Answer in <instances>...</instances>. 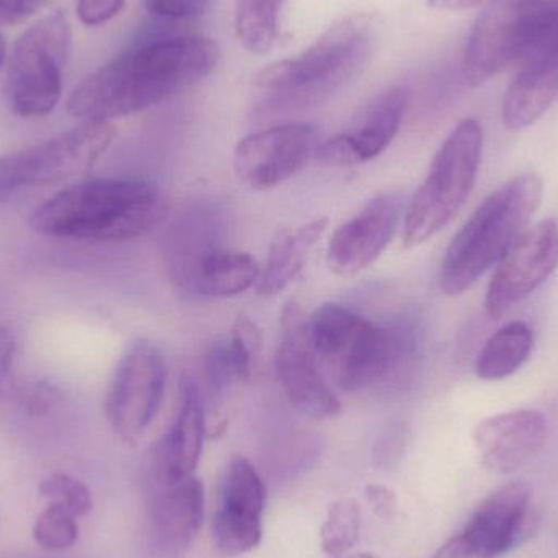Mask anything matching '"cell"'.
I'll return each instance as SVG.
<instances>
[{"label":"cell","instance_id":"obj_1","mask_svg":"<svg viewBox=\"0 0 558 558\" xmlns=\"http://www.w3.org/2000/svg\"><path fill=\"white\" fill-rule=\"evenodd\" d=\"M219 61L218 43L206 36L143 43L82 81L69 97V114L81 121H113L140 113L198 84Z\"/></svg>","mask_w":558,"mask_h":558},{"label":"cell","instance_id":"obj_2","mask_svg":"<svg viewBox=\"0 0 558 558\" xmlns=\"http://www.w3.org/2000/svg\"><path fill=\"white\" fill-rule=\"evenodd\" d=\"M170 211L169 196L149 183L88 179L46 199L29 222L49 238L124 242L156 231Z\"/></svg>","mask_w":558,"mask_h":558},{"label":"cell","instance_id":"obj_3","mask_svg":"<svg viewBox=\"0 0 558 558\" xmlns=\"http://www.w3.org/2000/svg\"><path fill=\"white\" fill-rule=\"evenodd\" d=\"M311 340L328 380L344 392L383 384L418 350L413 325H380L341 304L320 305L308 317Z\"/></svg>","mask_w":558,"mask_h":558},{"label":"cell","instance_id":"obj_4","mask_svg":"<svg viewBox=\"0 0 558 558\" xmlns=\"http://www.w3.org/2000/svg\"><path fill=\"white\" fill-rule=\"evenodd\" d=\"M369 16L350 15L318 36L307 49L265 68L255 85L267 95V111H294L327 101L366 68L373 51Z\"/></svg>","mask_w":558,"mask_h":558},{"label":"cell","instance_id":"obj_5","mask_svg":"<svg viewBox=\"0 0 558 558\" xmlns=\"http://www.w3.org/2000/svg\"><path fill=\"white\" fill-rule=\"evenodd\" d=\"M543 195V180L536 173H521L492 192L449 244L439 271L441 291L446 295L464 294L500 264L530 228Z\"/></svg>","mask_w":558,"mask_h":558},{"label":"cell","instance_id":"obj_6","mask_svg":"<svg viewBox=\"0 0 558 558\" xmlns=\"http://www.w3.org/2000/svg\"><path fill=\"white\" fill-rule=\"evenodd\" d=\"M558 46V0H492L478 15L462 59L472 87Z\"/></svg>","mask_w":558,"mask_h":558},{"label":"cell","instance_id":"obj_7","mask_svg":"<svg viewBox=\"0 0 558 558\" xmlns=\"http://www.w3.org/2000/svg\"><path fill=\"white\" fill-rule=\"evenodd\" d=\"M482 149L481 123L474 118L459 121L403 213L402 241L407 248L418 247L435 238L461 211L477 180Z\"/></svg>","mask_w":558,"mask_h":558},{"label":"cell","instance_id":"obj_8","mask_svg":"<svg viewBox=\"0 0 558 558\" xmlns=\"http://www.w3.org/2000/svg\"><path fill=\"white\" fill-rule=\"evenodd\" d=\"M72 45L64 10L51 13L22 33L7 59V100L22 118L52 113L62 97V72Z\"/></svg>","mask_w":558,"mask_h":558},{"label":"cell","instance_id":"obj_9","mask_svg":"<svg viewBox=\"0 0 558 558\" xmlns=\"http://www.w3.org/2000/svg\"><path fill=\"white\" fill-rule=\"evenodd\" d=\"M117 134L113 121H82L52 140L0 157V199L23 189L59 185L84 175Z\"/></svg>","mask_w":558,"mask_h":558},{"label":"cell","instance_id":"obj_10","mask_svg":"<svg viewBox=\"0 0 558 558\" xmlns=\"http://www.w3.org/2000/svg\"><path fill=\"white\" fill-rule=\"evenodd\" d=\"M166 386L167 364L159 348L149 340L131 343L105 397V416L121 441L137 445L143 439L159 415Z\"/></svg>","mask_w":558,"mask_h":558},{"label":"cell","instance_id":"obj_11","mask_svg":"<svg viewBox=\"0 0 558 558\" xmlns=\"http://www.w3.org/2000/svg\"><path fill=\"white\" fill-rule=\"evenodd\" d=\"M275 367L286 399L302 415L317 422L338 418L343 412L340 399L322 369L311 340V325L304 308L291 301L282 307Z\"/></svg>","mask_w":558,"mask_h":558},{"label":"cell","instance_id":"obj_12","mask_svg":"<svg viewBox=\"0 0 558 558\" xmlns=\"http://www.w3.org/2000/svg\"><path fill=\"white\" fill-rule=\"evenodd\" d=\"M320 144V133L312 124L286 123L258 131L235 146V173L248 189H275L315 160Z\"/></svg>","mask_w":558,"mask_h":558},{"label":"cell","instance_id":"obj_13","mask_svg":"<svg viewBox=\"0 0 558 558\" xmlns=\"http://www.w3.org/2000/svg\"><path fill=\"white\" fill-rule=\"evenodd\" d=\"M558 268V219L530 226L497 265L485 308L488 317L500 318L530 298Z\"/></svg>","mask_w":558,"mask_h":558},{"label":"cell","instance_id":"obj_14","mask_svg":"<svg viewBox=\"0 0 558 558\" xmlns=\"http://www.w3.org/2000/svg\"><path fill=\"white\" fill-rule=\"evenodd\" d=\"M265 501L267 492L257 469L244 456H234L222 475L213 521V543L222 557L257 549L264 537Z\"/></svg>","mask_w":558,"mask_h":558},{"label":"cell","instance_id":"obj_15","mask_svg":"<svg viewBox=\"0 0 558 558\" xmlns=\"http://www.w3.org/2000/svg\"><path fill=\"white\" fill-rule=\"evenodd\" d=\"M147 541L154 556L182 558L205 520V487L195 475L167 481L150 475L146 494Z\"/></svg>","mask_w":558,"mask_h":558},{"label":"cell","instance_id":"obj_16","mask_svg":"<svg viewBox=\"0 0 558 558\" xmlns=\"http://www.w3.org/2000/svg\"><path fill=\"white\" fill-rule=\"evenodd\" d=\"M403 213L400 195L380 193L357 215L338 226L327 248L331 274L351 278L369 268L392 242Z\"/></svg>","mask_w":558,"mask_h":558},{"label":"cell","instance_id":"obj_17","mask_svg":"<svg viewBox=\"0 0 558 558\" xmlns=\"http://www.w3.org/2000/svg\"><path fill=\"white\" fill-rule=\"evenodd\" d=\"M407 107V88H389L367 105L350 130L322 143L315 160L322 166L350 167L376 159L399 134Z\"/></svg>","mask_w":558,"mask_h":558},{"label":"cell","instance_id":"obj_18","mask_svg":"<svg viewBox=\"0 0 558 558\" xmlns=\"http://www.w3.org/2000/svg\"><path fill=\"white\" fill-rule=\"evenodd\" d=\"M531 488L521 482L504 485L485 498L461 536L454 537L459 558H498L520 539L530 513Z\"/></svg>","mask_w":558,"mask_h":558},{"label":"cell","instance_id":"obj_19","mask_svg":"<svg viewBox=\"0 0 558 558\" xmlns=\"http://www.w3.org/2000/svg\"><path fill=\"white\" fill-rule=\"evenodd\" d=\"M474 445L481 464L494 474L508 475L526 468L543 451L546 416L536 410H514L478 423Z\"/></svg>","mask_w":558,"mask_h":558},{"label":"cell","instance_id":"obj_20","mask_svg":"<svg viewBox=\"0 0 558 558\" xmlns=\"http://www.w3.org/2000/svg\"><path fill=\"white\" fill-rule=\"evenodd\" d=\"M208 433L205 407L198 387L190 379H183L180 407L172 428L159 442L149 474L167 481L195 475L202 459L203 442Z\"/></svg>","mask_w":558,"mask_h":558},{"label":"cell","instance_id":"obj_21","mask_svg":"<svg viewBox=\"0 0 558 558\" xmlns=\"http://www.w3.org/2000/svg\"><path fill=\"white\" fill-rule=\"evenodd\" d=\"M558 97V46L518 68L505 95L501 117L505 126L521 131L536 123Z\"/></svg>","mask_w":558,"mask_h":558},{"label":"cell","instance_id":"obj_22","mask_svg":"<svg viewBox=\"0 0 558 558\" xmlns=\"http://www.w3.org/2000/svg\"><path fill=\"white\" fill-rule=\"evenodd\" d=\"M325 231V218L314 219L298 228L279 229L271 241L267 264L262 268L258 294L274 298L301 277Z\"/></svg>","mask_w":558,"mask_h":558},{"label":"cell","instance_id":"obj_23","mask_svg":"<svg viewBox=\"0 0 558 558\" xmlns=\"http://www.w3.org/2000/svg\"><path fill=\"white\" fill-rule=\"evenodd\" d=\"M262 267L252 255L238 251L208 252L192 271L193 291L205 298L226 299L257 289Z\"/></svg>","mask_w":558,"mask_h":558},{"label":"cell","instance_id":"obj_24","mask_svg":"<svg viewBox=\"0 0 558 558\" xmlns=\"http://www.w3.org/2000/svg\"><path fill=\"white\" fill-rule=\"evenodd\" d=\"M534 348V335L524 322H510L498 328L478 353L475 374L484 380L507 379L517 373Z\"/></svg>","mask_w":558,"mask_h":558},{"label":"cell","instance_id":"obj_25","mask_svg":"<svg viewBox=\"0 0 558 558\" xmlns=\"http://www.w3.org/2000/svg\"><path fill=\"white\" fill-rule=\"evenodd\" d=\"M286 0H238L235 32L252 54L265 56L275 48Z\"/></svg>","mask_w":558,"mask_h":558},{"label":"cell","instance_id":"obj_26","mask_svg":"<svg viewBox=\"0 0 558 558\" xmlns=\"http://www.w3.org/2000/svg\"><path fill=\"white\" fill-rule=\"evenodd\" d=\"M229 354L235 380L258 384L265 376V343L260 327L252 318L241 315L228 338Z\"/></svg>","mask_w":558,"mask_h":558},{"label":"cell","instance_id":"obj_27","mask_svg":"<svg viewBox=\"0 0 558 558\" xmlns=\"http://www.w3.org/2000/svg\"><path fill=\"white\" fill-rule=\"evenodd\" d=\"M361 508L354 498H340L328 508L320 527L322 549L327 556L340 557L360 539Z\"/></svg>","mask_w":558,"mask_h":558},{"label":"cell","instance_id":"obj_28","mask_svg":"<svg viewBox=\"0 0 558 558\" xmlns=\"http://www.w3.org/2000/svg\"><path fill=\"white\" fill-rule=\"evenodd\" d=\"M74 514L58 505L48 507L36 518L33 527L35 543L48 553H62L71 549L78 541V524Z\"/></svg>","mask_w":558,"mask_h":558},{"label":"cell","instance_id":"obj_29","mask_svg":"<svg viewBox=\"0 0 558 558\" xmlns=\"http://www.w3.org/2000/svg\"><path fill=\"white\" fill-rule=\"evenodd\" d=\"M39 497L48 500V504L64 508L75 518H85L94 510V498L90 488L64 472H54L43 478L38 487Z\"/></svg>","mask_w":558,"mask_h":558},{"label":"cell","instance_id":"obj_30","mask_svg":"<svg viewBox=\"0 0 558 558\" xmlns=\"http://www.w3.org/2000/svg\"><path fill=\"white\" fill-rule=\"evenodd\" d=\"M61 397V390L46 380H28L16 387V402L28 416L48 415Z\"/></svg>","mask_w":558,"mask_h":558},{"label":"cell","instance_id":"obj_31","mask_svg":"<svg viewBox=\"0 0 558 558\" xmlns=\"http://www.w3.org/2000/svg\"><path fill=\"white\" fill-rule=\"evenodd\" d=\"M206 374H208L213 393H216V396H221L226 387L232 380H235L228 340L216 343L209 351L208 356H206Z\"/></svg>","mask_w":558,"mask_h":558},{"label":"cell","instance_id":"obj_32","mask_svg":"<svg viewBox=\"0 0 558 558\" xmlns=\"http://www.w3.org/2000/svg\"><path fill=\"white\" fill-rule=\"evenodd\" d=\"M213 0H144L153 15L170 20L193 19L206 12Z\"/></svg>","mask_w":558,"mask_h":558},{"label":"cell","instance_id":"obj_33","mask_svg":"<svg viewBox=\"0 0 558 558\" xmlns=\"http://www.w3.org/2000/svg\"><path fill=\"white\" fill-rule=\"evenodd\" d=\"M126 0H77L75 12L87 26H100L120 15Z\"/></svg>","mask_w":558,"mask_h":558},{"label":"cell","instance_id":"obj_34","mask_svg":"<svg viewBox=\"0 0 558 558\" xmlns=\"http://www.w3.org/2000/svg\"><path fill=\"white\" fill-rule=\"evenodd\" d=\"M400 428H390L374 448V464L383 471H390L399 464L405 448V438Z\"/></svg>","mask_w":558,"mask_h":558},{"label":"cell","instance_id":"obj_35","mask_svg":"<svg viewBox=\"0 0 558 558\" xmlns=\"http://www.w3.org/2000/svg\"><path fill=\"white\" fill-rule=\"evenodd\" d=\"M51 0H0V25L13 26L26 22Z\"/></svg>","mask_w":558,"mask_h":558},{"label":"cell","instance_id":"obj_36","mask_svg":"<svg viewBox=\"0 0 558 558\" xmlns=\"http://www.w3.org/2000/svg\"><path fill=\"white\" fill-rule=\"evenodd\" d=\"M366 498L371 508H373L374 514L379 517L380 520L390 521L396 518L399 501H397L396 494L389 487L380 484H369L366 487Z\"/></svg>","mask_w":558,"mask_h":558},{"label":"cell","instance_id":"obj_37","mask_svg":"<svg viewBox=\"0 0 558 558\" xmlns=\"http://www.w3.org/2000/svg\"><path fill=\"white\" fill-rule=\"evenodd\" d=\"M13 354H15V340L12 331L0 325V399L5 392L12 373Z\"/></svg>","mask_w":558,"mask_h":558},{"label":"cell","instance_id":"obj_38","mask_svg":"<svg viewBox=\"0 0 558 558\" xmlns=\"http://www.w3.org/2000/svg\"><path fill=\"white\" fill-rule=\"evenodd\" d=\"M492 0H428V5L436 10H449V12H459V10L475 9V7L487 5Z\"/></svg>","mask_w":558,"mask_h":558},{"label":"cell","instance_id":"obj_39","mask_svg":"<svg viewBox=\"0 0 558 558\" xmlns=\"http://www.w3.org/2000/svg\"><path fill=\"white\" fill-rule=\"evenodd\" d=\"M7 59H9V51H7V43L3 39V36L0 35V68L5 64Z\"/></svg>","mask_w":558,"mask_h":558},{"label":"cell","instance_id":"obj_40","mask_svg":"<svg viewBox=\"0 0 558 558\" xmlns=\"http://www.w3.org/2000/svg\"><path fill=\"white\" fill-rule=\"evenodd\" d=\"M347 558H377L376 556H373V554H357V556H351Z\"/></svg>","mask_w":558,"mask_h":558}]
</instances>
